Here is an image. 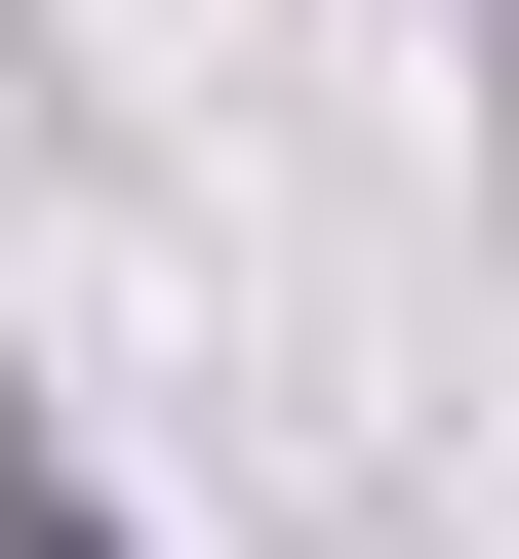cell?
Listing matches in <instances>:
<instances>
[{"label":"cell","instance_id":"obj_1","mask_svg":"<svg viewBox=\"0 0 519 559\" xmlns=\"http://www.w3.org/2000/svg\"><path fill=\"white\" fill-rule=\"evenodd\" d=\"M0 559H120V520H81V479H0Z\"/></svg>","mask_w":519,"mask_h":559}]
</instances>
